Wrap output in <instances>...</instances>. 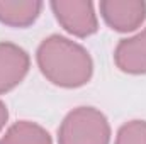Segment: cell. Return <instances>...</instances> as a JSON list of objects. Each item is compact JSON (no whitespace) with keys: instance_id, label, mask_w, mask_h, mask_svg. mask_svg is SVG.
Segmentation results:
<instances>
[{"instance_id":"1","label":"cell","mask_w":146,"mask_h":144,"mask_svg":"<svg viewBox=\"0 0 146 144\" xmlns=\"http://www.w3.org/2000/svg\"><path fill=\"white\" fill-rule=\"evenodd\" d=\"M36 61L42 76L60 88L85 87L94 75L90 53L82 44L60 34H51L41 41Z\"/></svg>"},{"instance_id":"2","label":"cell","mask_w":146,"mask_h":144,"mask_svg":"<svg viewBox=\"0 0 146 144\" xmlns=\"http://www.w3.org/2000/svg\"><path fill=\"white\" fill-rule=\"evenodd\" d=\"M110 126L95 107H76L58 127V144H109Z\"/></svg>"},{"instance_id":"3","label":"cell","mask_w":146,"mask_h":144,"mask_svg":"<svg viewBox=\"0 0 146 144\" xmlns=\"http://www.w3.org/2000/svg\"><path fill=\"white\" fill-rule=\"evenodd\" d=\"M60 26L75 37H88L99 31L94 3L88 0H53L49 3Z\"/></svg>"},{"instance_id":"4","label":"cell","mask_w":146,"mask_h":144,"mask_svg":"<svg viewBox=\"0 0 146 144\" xmlns=\"http://www.w3.org/2000/svg\"><path fill=\"white\" fill-rule=\"evenodd\" d=\"M99 9L104 22L115 32H133L146 20L143 0H102Z\"/></svg>"},{"instance_id":"5","label":"cell","mask_w":146,"mask_h":144,"mask_svg":"<svg viewBox=\"0 0 146 144\" xmlns=\"http://www.w3.org/2000/svg\"><path fill=\"white\" fill-rule=\"evenodd\" d=\"M29 68L31 58L24 48L9 41H0V95L21 85Z\"/></svg>"},{"instance_id":"6","label":"cell","mask_w":146,"mask_h":144,"mask_svg":"<svg viewBox=\"0 0 146 144\" xmlns=\"http://www.w3.org/2000/svg\"><path fill=\"white\" fill-rule=\"evenodd\" d=\"M114 63L122 73L146 75V27L136 36L121 39L117 42Z\"/></svg>"},{"instance_id":"7","label":"cell","mask_w":146,"mask_h":144,"mask_svg":"<svg viewBox=\"0 0 146 144\" xmlns=\"http://www.w3.org/2000/svg\"><path fill=\"white\" fill-rule=\"evenodd\" d=\"M42 2L39 0H0V22L9 27L26 29L41 15Z\"/></svg>"},{"instance_id":"8","label":"cell","mask_w":146,"mask_h":144,"mask_svg":"<svg viewBox=\"0 0 146 144\" xmlns=\"http://www.w3.org/2000/svg\"><path fill=\"white\" fill-rule=\"evenodd\" d=\"M0 144H53V139L42 126L31 120H19L5 131Z\"/></svg>"},{"instance_id":"9","label":"cell","mask_w":146,"mask_h":144,"mask_svg":"<svg viewBox=\"0 0 146 144\" xmlns=\"http://www.w3.org/2000/svg\"><path fill=\"white\" fill-rule=\"evenodd\" d=\"M114 144H146V120H129L117 131Z\"/></svg>"},{"instance_id":"10","label":"cell","mask_w":146,"mask_h":144,"mask_svg":"<svg viewBox=\"0 0 146 144\" xmlns=\"http://www.w3.org/2000/svg\"><path fill=\"white\" fill-rule=\"evenodd\" d=\"M7 120H9V108H7V105L0 100V131L5 127Z\"/></svg>"}]
</instances>
